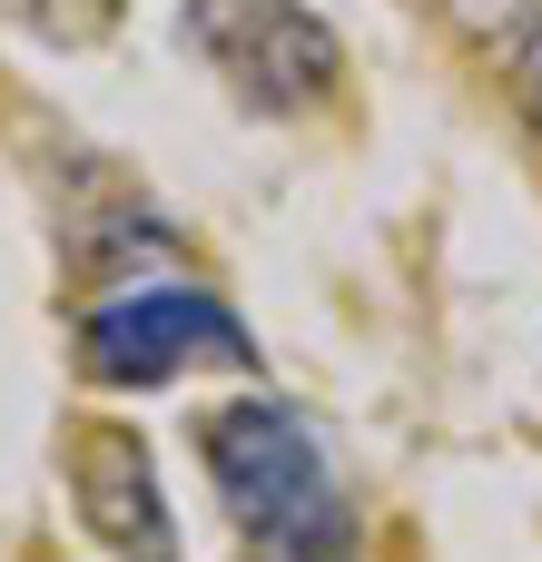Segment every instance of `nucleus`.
Segmentation results:
<instances>
[{
    "label": "nucleus",
    "mask_w": 542,
    "mask_h": 562,
    "mask_svg": "<svg viewBox=\"0 0 542 562\" xmlns=\"http://www.w3.org/2000/svg\"><path fill=\"white\" fill-rule=\"evenodd\" d=\"M207 474H217L237 533L257 543V562H346L355 553V514H346L336 454L316 445L306 415H286L267 395L207 415Z\"/></svg>",
    "instance_id": "1"
},
{
    "label": "nucleus",
    "mask_w": 542,
    "mask_h": 562,
    "mask_svg": "<svg viewBox=\"0 0 542 562\" xmlns=\"http://www.w3.org/2000/svg\"><path fill=\"white\" fill-rule=\"evenodd\" d=\"M188 40L257 119H296L346 79V49L306 0H188Z\"/></svg>",
    "instance_id": "2"
},
{
    "label": "nucleus",
    "mask_w": 542,
    "mask_h": 562,
    "mask_svg": "<svg viewBox=\"0 0 542 562\" xmlns=\"http://www.w3.org/2000/svg\"><path fill=\"white\" fill-rule=\"evenodd\" d=\"M79 366L99 385H168V375H197V366H237L247 375L257 336L207 286H138V296H109L79 326Z\"/></svg>",
    "instance_id": "3"
},
{
    "label": "nucleus",
    "mask_w": 542,
    "mask_h": 562,
    "mask_svg": "<svg viewBox=\"0 0 542 562\" xmlns=\"http://www.w3.org/2000/svg\"><path fill=\"white\" fill-rule=\"evenodd\" d=\"M79 524L99 533V553L118 562H178V524H168V494L148 474V445L128 425H99L79 435Z\"/></svg>",
    "instance_id": "4"
},
{
    "label": "nucleus",
    "mask_w": 542,
    "mask_h": 562,
    "mask_svg": "<svg viewBox=\"0 0 542 562\" xmlns=\"http://www.w3.org/2000/svg\"><path fill=\"white\" fill-rule=\"evenodd\" d=\"M30 40H49V49H99L118 20H128V0H0Z\"/></svg>",
    "instance_id": "5"
},
{
    "label": "nucleus",
    "mask_w": 542,
    "mask_h": 562,
    "mask_svg": "<svg viewBox=\"0 0 542 562\" xmlns=\"http://www.w3.org/2000/svg\"><path fill=\"white\" fill-rule=\"evenodd\" d=\"M513 99H523V119L542 128V0H533V20H523V40H513Z\"/></svg>",
    "instance_id": "6"
}]
</instances>
